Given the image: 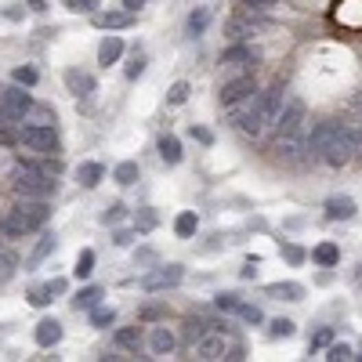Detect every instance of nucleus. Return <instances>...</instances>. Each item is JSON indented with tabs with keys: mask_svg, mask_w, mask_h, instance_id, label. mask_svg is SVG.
I'll return each mask as SVG.
<instances>
[{
	"mask_svg": "<svg viewBox=\"0 0 362 362\" xmlns=\"http://www.w3.org/2000/svg\"><path fill=\"white\" fill-rule=\"evenodd\" d=\"M55 247H58V239H55V236H44L40 243H36V250L29 254V265H40L47 254H55Z\"/></svg>",
	"mask_w": 362,
	"mask_h": 362,
	"instance_id": "32",
	"label": "nucleus"
},
{
	"mask_svg": "<svg viewBox=\"0 0 362 362\" xmlns=\"http://www.w3.org/2000/svg\"><path fill=\"white\" fill-rule=\"evenodd\" d=\"M348 217H355V200L352 196L326 200V221H348Z\"/></svg>",
	"mask_w": 362,
	"mask_h": 362,
	"instance_id": "17",
	"label": "nucleus"
},
{
	"mask_svg": "<svg viewBox=\"0 0 362 362\" xmlns=\"http://www.w3.org/2000/svg\"><path fill=\"white\" fill-rule=\"evenodd\" d=\"M250 95H257V80L250 73H243V76H236V80H228L217 98H221V106H236V101L250 98Z\"/></svg>",
	"mask_w": 362,
	"mask_h": 362,
	"instance_id": "11",
	"label": "nucleus"
},
{
	"mask_svg": "<svg viewBox=\"0 0 362 362\" xmlns=\"http://www.w3.org/2000/svg\"><path fill=\"white\" fill-rule=\"evenodd\" d=\"M196 228H200V221H196V214H192V210H181L174 217V232L181 239H192V236H196Z\"/></svg>",
	"mask_w": 362,
	"mask_h": 362,
	"instance_id": "26",
	"label": "nucleus"
},
{
	"mask_svg": "<svg viewBox=\"0 0 362 362\" xmlns=\"http://www.w3.org/2000/svg\"><path fill=\"white\" fill-rule=\"evenodd\" d=\"M243 4H247L250 11H268V8H276L279 0H243Z\"/></svg>",
	"mask_w": 362,
	"mask_h": 362,
	"instance_id": "49",
	"label": "nucleus"
},
{
	"mask_svg": "<svg viewBox=\"0 0 362 362\" xmlns=\"http://www.w3.org/2000/svg\"><path fill=\"white\" fill-rule=\"evenodd\" d=\"M22 123H47V127H55V109H51V106H40V101H33L29 112L22 116Z\"/></svg>",
	"mask_w": 362,
	"mask_h": 362,
	"instance_id": "24",
	"label": "nucleus"
},
{
	"mask_svg": "<svg viewBox=\"0 0 362 362\" xmlns=\"http://www.w3.org/2000/svg\"><path fill=\"white\" fill-rule=\"evenodd\" d=\"M101 178H106V167L101 163H80V171H76V181H80L84 189H98Z\"/></svg>",
	"mask_w": 362,
	"mask_h": 362,
	"instance_id": "21",
	"label": "nucleus"
},
{
	"mask_svg": "<svg viewBox=\"0 0 362 362\" xmlns=\"http://www.w3.org/2000/svg\"><path fill=\"white\" fill-rule=\"evenodd\" d=\"M279 109H282V87H272V90H265V95L257 90V101H254L250 116L239 123V131L250 134V138H265L272 127H276Z\"/></svg>",
	"mask_w": 362,
	"mask_h": 362,
	"instance_id": "4",
	"label": "nucleus"
},
{
	"mask_svg": "<svg viewBox=\"0 0 362 362\" xmlns=\"http://www.w3.org/2000/svg\"><path fill=\"white\" fill-rule=\"evenodd\" d=\"M120 217H123V206H120V203H112L109 210L101 214V221H106V225H116V221H120Z\"/></svg>",
	"mask_w": 362,
	"mask_h": 362,
	"instance_id": "44",
	"label": "nucleus"
},
{
	"mask_svg": "<svg viewBox=\"0 0 362 362\" xmlns=\"http://www.w3.org/2000/svg\"><path fill=\"white\" fill-rule=\"evenodd\" d=\"M116 322V308H106V304H95L90 308V326H98V330H106Z\"/></svg>",
	"mask_w": 362,
	"mask_h": 362,
	"instance_id": "29",
	"label": "nucleus"
},
{
	"mask_svg": "<svg viewBox=\"0 0 362 362\" xmlns=\"http://www.w3.org/2000/svg\"><path fill=\"white\" fill-rule=\"evenodd\" d=\"M55 174L58 163H15L11 171V189L19 192L22 200H47L55 192Z\"/></svg>",
	"mask_w": 362,
	"mask_h": 362,
	"instance_id": "2",
	"label": "nucleus"
},
{
	"mask_svg": "<svg viewBox=\"0 0 362 362\" xmlns=\"http://www.w3.org/2000/svg\"><path fill=\"white\" fill-rule=\"evenodd\" d=\"M0 145H19V131H8V127L0 123Z\"/></svg>",
	"mask_w": 362,
	"mask_h": 362,
	"instance_id": "48",
	"label": "nucleus"
},
{
	"mask_svg": "<svg viewBox=\"0 0 362 362\" xmlns=\"http://www.w3.org/2000/svg\"><path fill=\"white\" fill-rule=\"evenodd\" d=\"M4 19H11V22H19V19H22V8H4Z\"/></svg>",
	"mask_w": 362,
	"mask_h": 362,
	"instance_id": "53",
	"label": "nucleus"
},
{
	"mask_svg": "<svg viewBox=\"0 0 362 362\" xmlns=\"http://www.w3.org/2000/svg\"><path fill=\"white\" fill-rule=\"evenodd\" d=\"M181 276H185V272H181V265H156L152 272H145V276H141V290H145V293L171 290V287H178V282H181Z\"/></svg>",
	"mask_w": 362,
	"mask_h": 362,
	"instance_id": "8",
	"label": "nucleus"
},
{
	"mask_svg": "<svg viewBox=\"0 0 362 362\" xmlns=\"http://www.w3.org/2000/svg\"><path fill=\"white\" fill-rule=\"evenodd\" d=\"M141 73H145V58H141V55H138V58L131 62V66H127V80H138V76H141Z\"/></svg>",
	"mask_w": 362,
	"mask_h": 362,
	"instance_id": "45",
	"label": "nucleus"
},
{
	"mask_svg": "<svg viewBox=\"0 0 362 362\" xmlns=\"http://www.w3.org/2000/svg\"><path fill=\"white\" fill-rule=\"evenodd\" d=\"M232 344L225 333H217V330H203L200 337H196V359L203 362H217V359H232Z\"/></svg>",
	"mask_w": 362,
	"mask_h": 362,
	"instance_id": "7",
	"label": "nucleus"
},
{
	"mask_svg": "<svg viewBox=\"0 0 362 362\" xmlns=\"http://www.w3.org/2000/svg\"><path fill=\"white\" fill-rule=\"evenodd\" d=\"M297 333V322L293 319H272V326H268V337H293Z\"/></svg>",
	"mask_w": 362,
	"mask_h": 362,
	"instance_id": "31",
	"label": "nucleus"
},
{
	"mask_svg": "<svg viewBox=\"0 0 362 362\" xmlns=\"http://www.w3.org/2000/svg\"><path fill=\"white\" fill-rule=\"evenodd\" d=\"M352 355H355V352H352V344H344V341H341V344H337V341H330V344H326V359H330V362H348Z\"/></svg>",
	"mask_w": 362,
	"mask_h": 362,
	"instance_id": "33",
	"label": "nucleus"
},
{
	"mask_svg": "<svg viewBox=\"0 0 362 362\" xmlns=\"http://www.w3.org/2000/svg\"><path fill=\"white\" fill-rule=\"evenodd\" d=\"M25 8H29V11H36V15H40V11H47V4H44V0H29Z\"/></svg>",
	"mask_w": 362,
	"mask_h": 362,
	"instance_id": "54",
	"label": "nucleus"
},
{
	"mask_svg": "<svg viewBox=\"0 0 362 362\" xmlns=\"http://www.w3.org/2000/svg\"><path fill=\"white\" fill-rule=\"evenodd\" d=\"M47 217H51V206L44 200H22V203L11 206V210H4L0 232H4L8 239H22V236H29V232L44 228Z\"/></svg>",
	"mask_w": 362,
	"mask_h": 362,
	"instance_id": "3",
	"label": "nucleus"
},
{
	"mask_svg": "<svg viewBox=\"0 0 362 362\" xmlns=\"http://www.w3.org/2000/svg\"><path fill=\"white\" fill-rule=\"evenodd\" d=\"M330 341H333V330H330V326H322V330H315V333H312L308 348H312V352H319V348H326Z\"/></svg>",
	"mask_w": 362,
	"mask_h": 362,
	"instance_id": "42",
	"label": "nucleus"
},
{
	"mask_svg": "<svg viewBox=\"0 0 362 362\" xmlns=\"http://www.w3.org/2000/svg\"><path fill=\"white\" fill-rule=\"evenodd\" d=\"M257 62H261V55H257L254 47H247L243 40L221 51V69H225V73H243V69L257 66Z\"/></svg>",
	"mask_w": 362,
	"mask_h": 362,
	"instance_id": "9",
	"label": "nucleus"
},
{
	"mask_svg": "<svg viewBox=\"0 0 362 362\" xmlns=\"http://www.w3.org/2000/svg\"><path fill=\"white\" fill-rule=\"evenodd\" d=\"M254 265H257V257H254L250 265H243V272H239V276H243V279H254V276H257V268H254Z\"/></svg>",
	"mask_w": 362,
	"mask_h": 362,
	"instance_id": "52",
	"label": "nucleus"
},
{
	"mask_svg": "<svg viewBox=\"0 0 362 362\" xmlns=\"http://www.w3.org/2000/svg\"><path fill=\"white\" fill-rule=\"evenodd\" d=\"M134 22V11H95L98 29H127Z\"/></svg>",
	"mask_w": 362,
	"mask_h": 362,
	"instance_id": "14",
	"label": "nucleus"
},
{
	"mask_svg": "<svg viewBox=\"0 0 362 362\" xmlns=\"http://www.w3.org/2000/svg\"><path fill=\"white\" fill-rule=\"evenodd\" d=\"M112 243H116V247H131V243H134V228H120Z\"/></svg>",
	"mask_w": 362,
	"mask_h": 362,
	"instance_id": "47",
	"label": "nucleus"
},
{
	"mask_svg": "<svg viewBox=\"0 0 362 362\" xmlns=\"http://www.w3.org/2000/svg\"><path fill=\"white\" fill-rule=\"evenodd\" d=\"M90 272H95V250H80V254H76V265H73V276L76 279H87L90 276Z\"/></svg>",
	"mask_w": 362,
	"mask_h": 362,
	"instance_id": "28",
	"label": "nucleus"
},
{
	"mask_svg": "<svg viewBox=\"0 0 362 362\" xmlns=\"http://www.w3.org/2000/svg\"><path fill=\"white\" fill-rule=\"evenodd\" d=\"M19 145L25 149H33V152H58V134H55V127H47V123H19Z\"/></svg>",
	"mask_w": 362,
	"mask_h": 362,
	"instance_id": "6",
	"label": "nucleus"
},
{
	"mask_svg": "<svg viewBox=\"0 0 362 362\" xmlns=\"http://www.w3.org/2000/svg\"><path fill=\"white\" fill-rule=\"evenodd\" d=\"M33 337L40 348H55L62 341V322L58 319H40L36 322V330H33Z\"/></svg>",
	"mask_w": 362,
	"mask_h": 362,
	"instance_id": "13",
	"label": "nucleus"
},
{
	"mask_svg": "<svg viewBox=\"0 0 362 362\" xmlns=\"http://www.w3.org/2000/svg\"><path fill=\"white\" fill-rule=\"evenodd\" d=\"M189 134L196 138V141H203V145H214V134L206 131V127H196V123H192V131H189Z\"/></svg>",
	"mask_w": 362,
	"mask_h": 362,
	"instance_id": "46",
	"label": "nucleus"
},
{
	"mask_svg": "<svg viewBox=\"0 0 362 362\" xmlns=\"http://www.w3.org/2000/svg\"><path fill=\"white\" fill-rule=\"evenodd\" d=\"M33 106V95H29V87H8V90H0V123H22V116L29 112Z\"/></svg>",
	"mask_w": 362,
	"mask_h": 362,
	"instance_id": "5",
	"label": "nucleus"
},
{
	"mask_svg": "<svg viewBox=\"0 0 362 362\" xmlns=\"http://www.w3.org/2000/svg\"><path fill=\"white\" fill-rule=\"evenodd\" d=\"M304 101L301 98H290L287 109H279V120H276V131L279 134H304Z\"/></svg>",
	"mask_w": 362,
	"mask_h": 362,
	"instance_id": "10",
	"label": "nucleus"
},
{
	"mask_svg": "<svg viewBox=\"0 0 362 362\" xmlns=\"http://www.w3.org/2000/svg\"><path fill=\"white\" fill-rule=\"evenodd\" d=\"M145 322H156V319H167V304H141V312H138Z\"/></svg>",
	"mask_w": 362,
	"mask_h": 362,
	"instance_id": "41",
	"label": "nucleus"
},
{
	"mask_svg": "<svg viewBox=\"0 0 362 362\" xmlns=\"http://www.w3.org/2000/svg\"><path fill=\"white\" fill-rule=\"evenodd\" d=\"M167 101H171V106H185V101H189V84L178 80L171 90H167Z\"/></svg>",
	"mask_w": 362,
	"mask_h": 362,
	"instance_id": "40",
	"label": "nucleus"
},
{
	"mask_svg": "<svg viewBox=\"0 0 362 362\" xmlns=\"http://www.w3.org/2000/svg\"><path fill=\"white\" fill-rule=\"evenodd\" d=\"M149 348H152V355H171L174 348H178V337H174V330H167V326H156L149 333Z\"/></svg>",
	"mask_w": 362,
	"mask_h": 362,
	"instance_id": "16",
	"label": "nucleus"
},
{
	"mask_svg": "<svg viewBox=\"0 0 362 362\" xmlns=\"http://www.w3.org/2000/svg\"><path fill=\"white\" fill-rule=\"evenodd\" d=\"M120 55H123V40L120 36H106V40L98 44V66H116L120 62Z\"/></svg>",
	"mask_w": 362,
	"mask_h": 362,
	"instance_id": "18",
	"label": "nucleus"
},
{
	"mask_svg": "<svg viewBox=\"0 0 362 362\" xmlns=\"http://www.w3.org/2000/svg\"><path fill=\"white\" fill-rule=\"evenodd\" d=\"M206 326H210V322H203V319H192V322H189V337H200V333H203Z\"/></svg>",
	"mask_w": 362,
	"mask_h": 362,
	"instance_id": "51",
	"label": "nucleus"
},
{
	"mask_svg": "<svg viewBox=\"0 0 362 362\" xmlns=\"http://www.w3.org/2000/svg\"><path fill=\"white\" fill-rule=\"evenodd\" d=\"M312 261L319 265V268H337L341 265V247H337V243H319V247L312 250Z\"/></svg>",
	"mask_w": 362,
	"mask_h": 362,
	"instance_id": "19",
	"label": "nucleus"
},
{
	"mask_svg": "<svg viewBox=\"0 0 362 362\" xmlns=\"http://www.w3.org/2000/svg\"><path fill=\"white\" fill-rule=\"evenodd\" d=\"M116 344H120L123 352H134V355H138V348H141V330L120 326V330H116Z\"/></svg>",
	"mask_w": 362,
	"mask_h": 362,
	"instance_id": "25",
	"label": "nucleus"
},
{
	"mask_svg": "<svg viewBox=\"0 0 362 362\" xmlns=\"http://www.w3.org/2000/svg\"><path fill=\"white\" fill-rule=\"evenodd\" d=\"M138 163L134 160H123V163H116V171H112V181H116V185H134V181H138Z\"/></svg>",
	"mask_w": 362,
	"mask_h": 362,
	"instance_id": "27",
	"label": "nucleus"
},
{
	"mask_svg": "<svg viewBox=\"0 0 362 362\" xmlns=\"http://www.w3.org/2000/svg\"><path fill=\"white\" fill-rule=\"evenodd\" d=\"M279 254H282V257H287V261H290L293 268L308 261V254H304L301 247H297V243H282V247H279Z\"/></svg>",
	"mask_w": 362,
	"mask_h": 362,
	"instance_id": "38",
	"label": "nucleus"
},
{
	"mask_svg": "<svg viewBox=\"0 0 362 362\" xmlns=\"http://www.w3.org/2000/svg\"><path fill=\"white\" fill-rule=\"evenodd\" d=\"M257 29H261V22L254 19V11H250V15H236V19H228V22H225V36H228L232 44L247 40V36H254Z\"/></svg>",
	"mask_w": 362,
	"mask_h": 362,
	"instance_id": "12",
	"label": "nucleus"
},
{
	"mask_svg": "<svg viewBox=\"0 0 362 362\" xmlns=\"http://www.w3.org/2000/svg\"><path fill=\"white\" fill-rule=\"evenodd\" d=\"M141 4H145V0H123V11H138Z\"/></svg>",
	"mask_w": 362,
	"mask_h": 362,
	"instance_id": "57",
	"label": "nucleus"
},
{
	"mask_svg": "<svg viewBox=\"0 0 362 362\" xmlns=\"http://www.w3.org/2000/svg\"><path fill=\"white\" fill-rule=\"evenodd\" d=\"M11 76H15V84H22V87H36V80H40V73H36L33 66H19Z\"/></svg>",
	"mask_w": 362,
	"mask_h": 362,
	"instance_id": "39",
	"label": "nucleus"
},
{
	"mask_svg": "<svg viewBox=\"0 0 362 362\" xmlns=\"http://www.w3.org/2000/svg\"><path fill=\"white\" fill-rule=\"evenodd\" d=\"M66 287H69V282H66V279H51V282H47V290H51V297H62V293H66Z\"/></svg>",
	"mask_w": 362,
	"mask_h": 362,
	"instance_id": "50",
	"label": "nucleus"
},
{
	"mask_svg": "<svg viewBox=\"0 0 362 362\" xmlns=\"http://www.w3.org/2000/svg\"><path fill=\"white\" fill-rule=\"evenodd\" d=\"M156 221H160L156 210H149V206H145V210L134 214V232H152V228H156Z\"/></svg>",
	"mask_w": 362,
	"mask_h": 362,
	"instance_id": "34",
	"label": "nucleus"
},
{
	"mask_svg": "<svg viewBox=\"0 0 362 362\" xmlns=\"http://www.w3.org/2000/svg\"><path fill=\"white\" fill-rule=\"evenodd\" d=\"M236 315H239L243 322H250V326H257V322H265V315H261V308H257V304H247V301H239V308H236Z\"/></svg>",
	"mask_w": 362,
	"mask_h": 362,
	"instance_id": "35",
	"label": "nucleus"
},
{
	"mask_svg": "<svg viewBox=\"0 0 362 362\" xmlns=\"http://www.w3.org/2000/svg\"><path fill=\"white\" fill-rule=\"evenodd\" d=\"M156 149H160V160H163V163H171V167L181 163V141H178L174 134H163Z\"/></svg>",
	"mask_w": 362,
	"mask_h": 362,
	"instance_id": "23",
	"label": "nucleus"
},
{
	"mask_svg": "<svg viewBox=\"0 0 362 362\" xmlns=\"http://www.w3.org/2000/svg\"><path fill=\"white\" fill-rule=\"evenodd\" d=\"M265 293L276 297V301H301V297H304V287H301V282H268Z\"/></svg>",
	"mask_w": 362,
	"mask_h": 362,
	"instance_id": "20",
	"label": "nucleus"
},
{
	"mask_svg": "<svg viewBox=\"0 0 362 362\" xmlns=\"http://www.w3.org/2000/svg\"><path fill=\"white\" fill-rule=\"evenodd\" d=\"M66 87H69V95H76V98L95 95V76L80 73V69H66Z\"/></svg>",
	"mask_w": 362,
	"mask_h": 362,
	"instance_id": "15",
	"label": "nucleus"
},
{
	"mask_svg": "<svg viewBox=\"0 0 362 362\" xmlns=\"http://www.w3.org/2000/svg\"><path fill=\"white\" fill-rule=\"evenodd\" d=\"M304 149L312 160H322L326 167H348L355 156V149H359V138H355L352 127L326 120V123L312 127V134L304 138Z\"/></svg>",
	"mask_w": 362,
	"mask_h": 362,
	"instance_id": "1",
	"label": "nucleus"
},
{
	"mask_svg": "<svg viewBox=\"0 0 362 362\" xmlns=\"http://www.w3.org/2000/svg\"><path fill=\"white\" fill-rule=\"evenodd\" d=\"M51 301H55V297H51L47 287H33V290H29V304H33V308H44V304H51Z\"/></svg>",
	"mask_w": 362,
	"mask_h": 362,
	"instance_id": "43",
	"label": "nucleus"
},
{
	"mask_svg": "<svg viewBox=\"0 0 362 362\" xmlns=\"http://www.w3.org/2000/svg\"><path fill=\"white\" fill-rule=\"evenodd\" d=\"M239 301H243V297H239L236 290H221V293L214 297V304L221 308V312H236V308H239Z\"/></svg>",
	"mask_w": 362,
	"mask_h": 362,
	"instance_id": "36",
	"label": "nucleus"
},
{
	"mask_svg": "<svg viewBox=\"0 0 362 362\" xmlns=\"http://www.w3.org/2000/svg\"><path fill=\"white\" fill-rule=\"evenodd\" d=\"M69 11H76V15H95V11L101 8V0H62Z\"/></svg>",
	"mask_w": 362,
	"mask_h": 362,
	"instance_id": "37",
	"label": "nucleus"
},
{
	"mask_svg": "<svg viewBox=\"0 0 362 362\" xmlns=\"http://www.w3.org/2000/svg\"><path fill=\"white\" fill-rule=\"evenodd\" d=\"M138 261H145V265H152V261H156V254H152V250H141V254H138Z\"/></svg>",
	"mask_w": 362,
	"mask_h": 362,
	"instance_id": "55",
	"label": "nucleus"
},
{
	"mask_svg": "<svg viewBox=\"0 0 362 362\" xmlns=\"http://www.w3.org/2000/svg\"><path fill=\"white\" fill-rule=\"evenodd\" d=\"M319 282H322V287H326V282H333V272L322 268V272H319Z\"/></svg>",
	"mask_w": 362,
	"mask_h": 362,
	"instance_id": "56",
	"label": "nucleus"
},
{
	"mask_svg": "<svg viewBox=\"0 0 362 362\" xmlns=\"http://www.w3.org/2000/svg\"><path fill=\"white\" fill-rule=\"evenodd\" d=\"M101 297H106V293H101V287H84L80 293L73 297V308H76V312H90L95 304H101Z\"/></svg>",
	"mask_w": 362,
	"mask_h": 362,
	"instance_id": "22",
	"label": "nucleus"
},
{
	"mask_svg": "<svg viewBox=\"0 0 362 362\" xmlns=\"http://www.w3.org/2000/svg\"><path fill=\"white\" fill-rule=\"evenodd\" d=\"M206 25H210V8H196V11L189 15V33H192V36H200Z\"/></svg>",
	"mask_w": 362,
	"mask_h": 362,
	"instance_id": "30",
	"label": "nucleus"
}]
</instances>
